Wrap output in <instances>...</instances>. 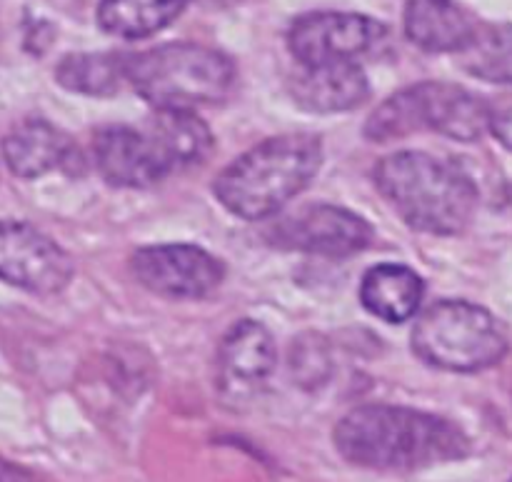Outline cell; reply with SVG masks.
Here are the masks:
<instances>
[{"mask_svg":"<svg viewBox=\"0 0 512 482\" xmlns=\"http://www.w3.org/2000/svg\"><path fill=\"white\" fill-rule=\"evenodd\" d=\"M335 448L368 470H420L468 455L463 430L440 415L400 405H363L335 425Z\"/></svg>","mask_w":512,"mask_h":482,"instance_id":"obj_1","label":"cell"},{"mask_svg":"<svg viewBox=\"0 0 512 482\" xmlns=\"http://www.w3.org/2000/svg\"><path fill=\"white\" fill-rule=\"evenodd\" d=\"M373 178L390 208L420 233L458 235L478 210V185L450 158L400 150L375 165Z\"/></svg>","mask_w":512,"mask_h":482,"instance_id":"obj_2","label":"cell"},{"mask_svg":"<svg viewBox=\"0 0 512 482\" xmlns=\"http://www.w3.org/2000/svg\"><path fill=\"white\" fill-rule=\"evenodd\" d=\"M320 163L323 143L315 135H275L233 160L215 178L213 193L238 218H270L313 183Z\"/></svg>","mask_w":512,"mask_h":482,"instance_id":"obj_3","label":"cell"},{"mask_svg":"<svg viewBox=\"0 0 512 482\" xmlns=\"http://www.w3.org/2000/svg\"><path fill=\"white\" fill-rule=\"evenodd\" d=\"M128 83L155 110H193L230 93L235 65L208 45L168 43L128 55Z\"/></svg>","mask_w":512,"mask_h":482,"instance_id":"obj_4","label":"cell"},{"mask_svg":"<svg viewBox=\"0 0 512 482\" xmlns=\"http://www.w3.org/2000/svg\"><path fill=\"white\" fill-rule=\"evenodd\" d=\"M418 130L470 143L490 130V103L455 83H418L390 95L365 123V135L375 143Z\"/></svg>","mask_w":512,"mask_h":482,"instance_id":"obj_5","label":"cell"},{"mask_svg":"<svg viewBox=\"0 0 512 482\" xmlns=\"http://www.w3.org/2000/svg\"><path fill=\"white\" fill-rule=\"evenodd\" d=\"M413 350L433 368L478 373L505 358L508 333L495 315L480 305L440 300L415 323Z\"/></svg>","mask_w":512,"mask_h":482,"instance_id":"obj_6","label":"cell"},{"mask_svg":"<svg viewBox=\"0 0 512 482\" xmlns=\"http://www.w3.org/2000/svg\"><path fill=\"white\" fill-rule=\"evenodd\" d=\"M388 38L380 20L360 13H308L288 30V48L300 65L358 63Z\"/></svg>","mask_w":512,"mask_h":482,"instance_id":"obj_7","label":"cell"},{"mask_svg":"<svg viewBox=\"0 0 512 482\" xmlns=\"http://www.w3.org/2000/svg\"><path fill=\"white\" fill-rule=\"evenodd\" d=\"M268 240L280 250H298L325 258H348L373 240L365 218L338 205H308L268 230Z\"/></svg>","mask_w":512,"mask_h":482,"instance_id":"obj_8","label":"cell"},{"mask_svg":"<svg viewBox=\"0 0 512 482\" xmlns=\"http://www.w3.org/2000/svg\"><path fill=\"white\" fill-rule=\"evenodd\" d=\"M73 278L70 255L40 233L15 220H0V280L35 295H55Z\"/></svg>","mask_w":512,"mask_h":482,"instance_id":"obj_9","label":"cell"},{"mask_svg":"<svg viewBox=\"0 0 512 482\" xmlns=\"http://www.w3.org/2000/svg\"><path fill=\"white\" fill-rule=\"evenodd\" d=\"M135 280L165 298H205L225 278V268L215 255L198 245H150L130 258Z\"/></svg>","mask_w":512,"mask_h":482,"instance_id":"obj_10","label":"cell"},{"mask_svg":"<svg viewBox=\"0 0 512 482\" xmlns=\"http://www.w3.org/2000/svg\"><path fill=\"white\" fill-rule=\"evenodd\" d=\"M93 158L98 173L113 188H153L173 173L168 155L148 128L138 130L130 125L100 128L93 140Z\"/></svg>","mask_w":512,"mask_h":482,"instance_id":"obj_11","label":"cell"},{"mask_svg":"<svg viewBox=\"0 0 512 482\" xmlns=\"http://www.w3.org/2000/svg\"><path fill=\"white\" fill-rule=\"evenodd\" d=\"M278 363L273 335L255 320H240L218 345V383L225 393L245 395L260 388Z\"/></svg>","mask_w":512,"mask_h":482,"instance_id":"obj_12","label":"cell"},{"mask_svg":"<svg viewBox=\"0 0 512 482\" xmlns=\"http://www.w3.org/2000/svg\"><path fill=\"white\" fill-rule=\"evenodd\" d=\"M290 95L308 113H343L368 100L370 83L360 63L300 65L290 78Z\"/></svg>","mask_w":512,"mask_h":482,"instance_id":"obj_13","label":"cell"},{"mask_svg":"<svg viewBox=\"0 0 512 482\" xmlns=\"http://www.w3.org/2000/svg\"><path fill=\"white\" fill-rule=\"evenodd\" d=\"M8 168L20 178H40L50 170H68L80 163L73 140L43 118H28L15 125L3 140Z\"/></svg>","mask_w":512,"mask_h":482,"instance_id":"obj_14","label":"cell"},{"mask_svg":"<svg viewBox=\"0 0 512 482\" xmlns=\"http://www.w3.org/2000/svg\"><path fill=\"white\" fill-rule=\"evenodd\" d=\"M478 20L455 0H408L403 13L405 35L428 53H455L473 40Z\"/></svg>","mask_w":512,"mask_h":482,"instance_id":"obj_15","label":"cell"},{"mask_svg":"<svg viewBox=\"0 0 512 482\" xmlns=\"http://www.w3.org/2000/svg\"><path fill=\"white\" fill-rule=\"evenodd\" d=\"M425 283L413 268L398 263H380L363 275L360 303L385 323H405L420 310Z\"/></svg>","mask_w":512,"mask_h":482,"instance_id":"obj_16","label":"cell"},{"mask_svg":"<svg viewBox=\"0 0 512 482\" xmlns=\"http://www.w3.org/2000/svg\"><path fill=\"white\" fill-rule=\"evenodd\" d=\"M190 0H100L98 23L108 35L140 40L168 28Z\"/></svg>","mask_w":512,"mask_h":482,"instance_id":"obj_17","label":"cell"},{"mask_svg":"<svg viewBox=\"0 0 512 482\" xmlns=\"http://www.w3.org/2000/svg\"><path fill=\"white\" fill-rule=\"evenodd\" d=\"M145 128L158 138L173 170L203 163L213 150L210 128L193 110H155Z\"/></svg>","mask_w":512,"mask_h":482,"instance_id":"obj_18","label":"cell"},{"mask_svg":"<svg viewBox=\"0 0 512 482\" xmlns=\"http://www.w3.org/2000/svg\"><path fill=\"white\" fill-rule=\"evenodd\" d=\"M55 80L70 93L108 98L128 83V55L70 53L55 68Z\"/></svg>","mask_w":512,"mask_h":482,"instance_id":"obj_19","label":"cell"},{"mask_svg":"<svg viewBox=\"0 0 512 482\" xmlns=\"http://www.w3.org/2000/svg\"><path fill=\"white\" fill-rule=\"evenodd\" d=\"M458 60L475 78L512 85V23H480Z\"/></svg>","mask_w":512,"mask_h":482,"instance_id":"obj_20","label":"cell"},{"mask_svg":"<svg viewBox=\"0 0 512 482\" xmlns=\"http://www.w3.org/2000/svg\"><path fill=\"white\" fill-rule=\"evenodd\" d=\"M320 348V340L318 338H308L303 340L300 345H295V353H293V370H295V378L305 380H323L328 378V358H325L323 350Z\"/></svg>","mask_w":512,"mask_h":482,"instance_id":"obj_21","label":"cell"},{"mask_svg":"<svg viewBox=\"0 0 512 482\" xmlns=\"http://www.w3.org/2000/svg\"><path fill=\"white\" fill-rule=\"evenodd\" d=\"M490 133L512 150V93L490 103Z\"/></svg>","mask_w":512,"mask_h":482,"instance_id":"obj_22","label":"cell"},{"mask_svg":"<svg viewBox=\"0 0 512 482\" xmlns=\"http://www.w3.org/2000/svg\"><path fill=\"white\" fill-rule=\"evenodd\" d=\"M0 482H35L30 478L28 473H23V470H18L15 465L5 463L3 458H0Z\"/></svg>","mask_w":512,"mask_h":482,"instance_id":"obj_23","label":"cell"}]
</instances>
